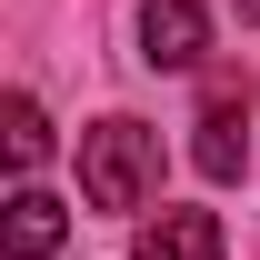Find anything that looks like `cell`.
<instances>
[{
    "label": "cell",
    "instance_id": "cell-1",
    "mask_svg": "<svg viewBox=\"0 0 260 260\" xmlns=\"http://www.w3.org/2000/svg\"><path fill=\"white\" fill-rule=\"evenodd\" d=\"M160 180V130L140 120H90L80 130V200L90 210H140Z\"/></svg>",
    "mask_w": 260,
    "mask_h": 260
},
{
    "label": "cell",
    "instance_id": "cell-2",
    "mask_svg": "<svg viewBox=\"0 0 260 260\" xmlns=\"http://www.w3.org/2000/svg\"><path fill=\"white\" fill-rule=\"evenodd\" d=\"M240 130H250V90L240 80H210V100H200V140H190V160L210 170V180H240Z\"/></svg>",
    "mask_w": 260,
    "mask_h": 260
},
{
    "label": "cell",
    "instance_id": "cell-3",
    "mask_svg": "<svg viewBox=\"0 0 260 260\" xmlns=\"http://www.w3.org/2000/svg\"><path fill=\"white\" fill-rule=\"evenodd\" d=\"M200 50H210V10L200 0H150L140 10V60L150 70H190Z\"/></svg>",
    "mask_w": 260,
    "mask_h": 260
},
{
    "label": "cell",
    "instance_id": "cell-4",
    "mask_svg": "<svg viewBox=\"0 0 260 260\" xmlns=\"http://www.w3.org/2000/svg\"><path fill=\"white\" fill-rule=\"evenodd\" d=\"M60 230H70V210H60L50 190H30V180L10 190V220H0V250H10V260H50Z\"/></svg>",
    "mask_w": 260,
    "mask_h": 260
},
{
    "label": "cell",
    "instance_id": "cell-5",
    "mask_svg": "<svg viewBox=\"0 0 260 260\" xmlns=\"http://www.w3.org/2000/svg\"><path fill=\"white\" fill-rule=\"evenodd\" d=\"M140 260H220V210H160V220H140Z\"/></svg>",
    "mask_w": 260,
    "mask_h": 260
},
{
    "label": "cell",
    "instance_id": "cell-6",
    "mask_svg": "<svg viewBox=\"0 0 260 260\" xmlns=\"http://www.w3.org/2000/svg\"><path fill=\"white\" fill-rule=\"evenodd\" d=\"M0 130H10V170H40V160H50V120H40V100H10Z\"/></svg>",
    "mask_w": 260,
    "mask_h": 260
},
{
    "label": "cell",
    "instance_id": "cell-7",
    "mask_svg": "<svg viewBox=\"0 0 260 260\" xmlns=\"http://www.w3.org/2000/svg\"><path fill=\"white\" fill-rule=\"evenodd\" d=\"M240 20H260V0H240Z\"/></svg>",
    "mask_w": 260,
    "mask_h": 260
}]
</instances>
